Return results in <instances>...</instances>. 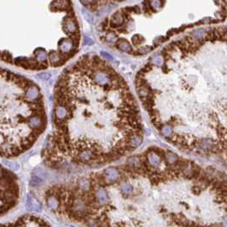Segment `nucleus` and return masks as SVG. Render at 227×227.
<instances>
[{
  "instance_id": "obj_1",
  "label": "nucleus",
  "mask_w": 227,
  "mask_h": 227,
  "mask_svg": "<svg viewBox=\"0 0 227 227\" xmlns=\"http://www.w3.org/2000/svg\"><path fill=\"white\" fill-rule=\"evenodd\" d=\"M171 75L168 140L186 151L215 154L227 146V26L198 28L161 50Z\"/></svg>"
},
{
  "instance_id": "obj_2",
  "label": "nucleus",
  "mask_w": 227,
  "mask_h": 227,
  "mask_svg": "<svg viewBox=\"0 0 227 227\" xmlns=\"http://www.w3.org/2000/svg\"><path fill=\"white\" fill-rule=\"evenodd\" d=\"M62 30L63 32L68 34H73L74 32L79 31V25L75 19H70L66 16L62 21Z\"/></svg>"
},
{
  "instance_id": "obj_3",
  "label": "nucleus",
  "mask_w": 227,
  "mask_h": 227,
  "mask_svg": "<svg viewBox=\"0 0 227 227\" xmlns=\"http://www.w3.org/2000/svg\"><path fill=\"white\" fill-rule=\"evenodd\" d=\"M103 179L105 184H111L120 179V173L114 167H109L103 173Z\"/></svg>"
},
{
  "instance_id": "obj_4",
  "label": "nucleus",
  "mask_w": 227,
  "mask_h": 227,
  "mask_svg": "<svg viewBox=\"0 0 227 227\" xmlns=\"http://www.w3.org/2000/svg\"><path fill=\"white\" fill-rule=\"evenodd\" d=\"M26 206V209L30 212H40L42 209L39 203L30 194L27 195Z\"/></svg>"
},
{
  "instance_id": "obj_5",
  "label": "nucleus",
  "mask_w": 227,
  "mask_h": 227,
  "mask_svg": "<svg viewBox=\"0 0 227 227\" xmlns=\"http://www.w3.org/2000/svg\"><path fill=\"white\" fill-rule=\"evenodd\" d=\"M95 201L100 205H105L109 201V196L103 188H98L94 194Z\"/></svg>"
},
{
  "instance_id": "obj_6",
  "label": "nucleus",
  "mask_w": 227,
  "mask_h": 227,
  "mask_svg": "<svg viewBox=\"0 0 227 227\" xmlns=\"http://www.w3.org/2000/svg\"><path fill=\"white\" fill-rule=\"evenodd\" d=\"M58 47L60 53H69L73 50V41L69 38H62L58 42Z\"/></svg>"
},
{
  "instance_id": "obj_7",
  "label": "nucleus",
  "mask_w": 227,
  "mask_h": 227,
  "mask_svg": "<svg viewBox=\"0 0 227 227\" xmlns=\"http://www.w3.org/2000/svg\"><path fill=\"white\" fill-rule=\"evenodd\" d=\"M124 20H125V18L123 17L122 14L120 11H117L116 13H114L112 15V17L109 21V26L111 28L119 27L124 23Z\"/></svg>"
},
{
  "instance_id": "obj_8",
  "label": "nucleus",
  "mask_w": 227,
  "mask_h": 227,
  "mask_svg": "<svg viewBox=\"0 0 227 227\" xmlns=\"http://www.w3.org/2000/svg\"><path fill=\"white\" fill-rule=\"evenodd\" d=\"M49 60L53 67H60L65 63V62L62 59L61 54L57 53L56 51H50V54L48 55Z\"/></svg>"
},
{
  "instance_id": "obj_9",
  "label": "nucleus",
  "mask_w": 227,
  "mask_h": 227,
  "mask_svg": "<svg viewBox=\"0 0 227 227\" xmlns=\"http://www.w3.org/2000/svg\"><path fill=\"white\" fill-rule=\"evenodd\" d=\"M40 93H39V90H38V87L36 86V85H32V87L28 88L26 91V99L29 101V102H34L35 100H37L39 97H40Z\"/></svg>"
},
{
  "instance_id": "obj_10",
  "label": "nucleus",
  "mask_w": 227,
  "mask_h": 227,
  "mask_svg": "<svg viewBox=\"0 0 227 227\" xmlns=\"http://www.w3.org/2000/svg\"><path fill=\"white\" fill-rule=\"evenodd\" d=\"M93 80H95V82L97 84H98L100 85H103V86L105 85H107V84L111 83L110 79L108 77V74L105 73H103V72H101V71L96 72Z\"/></svg>"
},
{
  "instance_id": "obj_11",
  "label": "nucleus",
  "mask_w": 227,
  "mask_h": 227,
  "mask_svg": "<svg viewBox=\"0 0 227 227\" xmlns=\"http://www.w3.org/2000/svg\"><path fill=\"white\" fill-rule=\"evenodd\" d=\"M54 114L56 117L61 120H65L66 119H68V111L65 107L60 105H55Z\"/></svg>"
},
{
  "instance_id": "obj_12",
  "label": "nucleus",
  "mask_w": 227,
  "mask_h": 227,
  "mask_svg": "<svg viewBox=\"0 0 227 227\" xmlns=\"http://www.w3.org/2000/svg\"><path fill=\"white\" fill-rule=\"evenodd\" d=\"M115 45L119 50L124 52H127V53L132 52V47L131 46L129 42L126 39H118L117 42L115 43Z\"/></svg>"
},
{
  "instance_id": "obj_13",
  "label": "nucleus",
  "mask_w": 227,
  "mask_h": 227,
  "mask_svg": "<svg viewBox=\"0 0 227 227\" xmlns=\"http://www.w3.org/2000/svg\"><path fill=\"white\" fill-rule=\"evenodd\" d=\"M46 204H47V207H48L50 210L55 211V210H56V209L59 208L60 201H59L58 198L56 197L55 196H50V197L47 198Z\"/></svg>"
},
{
  "instance_id": "obj_14",
  "label": "nucleus",
  "mask_w": 227,
  "mask_h": 227,
  "mask_svg": "<svg viewBox=\"0 0 227 227\" xmlns=\"http://www.w3.org/2000/svg\"><path fill=\"white\" fill-rule=\"evenodd\" d=\"M27 123H28L29 126L31 128H32V130L39 128L42 126V124H43L41 119L38 116H31L27 120Z\"/></svg>"
},
{
  "instance_id": "obj_15",
  "label": "nucleus",
  "mask_w": 227,
  "mask_h": 227,
  "mask_svg": "<svg viewBox=\"0 0 227 227\" xmlns=\"http://www.w3.org/2000/svg\"><path fill=\"white\" fill-rule=\"evenodd\" d=\"M142 142H143V136L134 134L133 136L131 137L129 140V146L133 149H136L142 144Z\"/></svg>"
},
{
  "instance_id": "obj_16",
  "label": "nucleus",
  "mask_w": 227,
  "mask_h": 227,
  "mask_svg": "<svg viewBox=\"0 0 227 227\" xmlns=\"http://www.w3.org/2000/svg\"><path fill=\"white\" fill-rule=\"evenodd\" d=\"M33 54L35 55L36 59H37V61L38 62L47 61V54H46V51H45L44 49H43V48H37L33 51Z\"/></svg>"
},
{
  "instance_id": "obj_17",
  "label": "nucleus",
  "mask_w": 227,
  "mask_h": 227,
  "mask_svg": "<svg viewBox=\"0 0 227 227\" xmlns=\"http://www.w3.org/2000/svg\"><path fill=\"white\" fill-rule=\"evenodd\" d=\"M14 63H15L16 66L21 67V68H25V69H30L29 61H28V58H26V57H23V56L17 57V58L15 59Z\"/></svg>"
},
{
  "instance_id": "obj_18",
  "label": "nucleus",
  "mask_w": 227,
  "mask_h": 227,
  "mask_svg": "<svg viewBox=\"0 0 227 227\" xmlns=\"http://www.w3.org/2000/svg\"><path fill=\"white\" fill-rule=\"evenodd\" d=\"M149 4L152 12H156L158 9H161L165 4L163 1H149Z\"/></svg>"
},
{
  "instance_id": "obj_19",
  "label": "nucleus",
  "mask_w": 227,
  "mask_h": 227,
  "mask_svg": "<svg viewBox=\"0 0 227 227\" xmlns=\"http://www.w3.org/2000/svg\"><path fill=\"white\" fill-rule=\"evenodd\" d=\"M120 191L124 196H130L133 192V187L128 183H125L120 186Z\"/></svg>"
},
{
  "instance_id": "obj_20",
  "label": "nucleus",
  "mask_w": 227,
  "mask_h": 227,
  "mask_svg": "<svg viewBox=\"0 0 227 227\" xmlns=\"http://www.w3.org/2000/svg\"><path fill=\"white\" fill-rule=\"evenodd\" d=\"M43 182H44V179H42L39 176L33 173L32 178H31V180H30V185L32 186L36 187V186H39L40 185H42Z\"/></svg>"
},
{
  "instance_id": "obj_21",
  "label": "nucleus",
  "mask_w": 227,
  "mask_h": 227,
  "mask_svg": "<svg viewBox=\"0 0 227 227\" xmlns=\"http://www.w3.org/2000/svg\"><path fill=\"white\" fill-rule=\"evenodd\" d=\"M154 47L152 46H144V47H140L139 49H138L135 52L136 55H144L147 54L149 52H150L151 50H153Z\"/></svg>"
},
{
  "instance_id": "obj_22",
  "label": "nucleus",
  "mask_w": 227,
  "mask_h": 227,
  "mask_svg": "<svg viewBox=\"0 0 227 227\" xmlns=\"http://www.w3.org/2000/svg\"><path fill=\"white\" fill-rule=\"evenodd\" d=\"M132 41L134 45H138V44H142L144 41V38L142 35H140V34H136V35L132 36Z\"/></svg>"
},
{
  "instance_id": "obj_23",
  "label": "nucleus",
  "mask_w": 227,
  "mask_h": 227,
  "mask_svg": "<svg viewBox=\"0 0 227 227\" xmlns=\"http://www.w3.org/2000/svg\"><path fill=\"white\" fill-rule=\"evenodd\" d=\"M2 60H3L6 62H9V63H13V58H12V55L8 52V51H3L2 52V56H1Z\"/></svg>"
},
{
  "instance_id": "obj_24",
  "label": "nucleus",
  "mask_w": 227,
  "mask_h": 227,
  "mask_svg": "<svg viewBox=\"0 0 227 227\" xmlns=\"http://www.w3.org/2000/svg\"><path fill=\"white\" fill-rule=\"evenodd\" d=\"M117 35L114 32H109L108 33L106 36H105V39L107 40L108 43H110V44H113V43H116L117 42Z\"/></svg>"
},
{
  "instance_id": "obj_25",
  "label": "nucleus",
  "mask_w": 227,
  "mask_h": 227,
  "mask_svg": "<svg viewBox=\"0 0 227 227\" xmlns=\"http://www.w3.org/2000/svg\"><path fill=\"white\" fill-rule=\"evenodd\" d=\"M152 63L156 65V66H161L163 64V58L161 55L155 56L152 58Z\"/></svg>"
},
{
  "instance_id": "obj_26",
  "label": "nucleus",
  "mask_w": 227,
  "mask_h": 227,
  "mask_svg": "<svg viewBox=\"0 0 227 227\" xmlns=\"http://www.w3.org/2000/svg\"><path fill=\"white\" fill-rule=\"evenodd\" d=\"M36 77L43 81H49L51 78V74L50 73H38Z\"/></svg>"
},
{
  "instance_id": "obj_27",
  "label": "nucleus",
  "mask_w": 227,
  "mask_h": 227,
  "mask_svg": "<svg viewBox=\"0 0 227 227\" xmlns=\"http://www.w3.org/2000/svg\"><path fill=\"white\" fill-rule=\"evenodd\" d=\"M79 187L82 191H88L90 187V184L86 179H81L79 181Z\"/></svg>"
},
{
  "instance_id": "obj_28",
  "label": "nucleus",
  "mask_w": 227,
  "mask_h": 227,
  "mask_svg": "<svg viewBox=\"0 0 227 227\" xmlns=\"http://www.w3.org/2000/svg\"><path fill=\"white\" fill-rule=\"evenodd\" d=\"M82 12H83V15H84L85 18L87 20V21H89L90 23H91L92 21H93V16H92V15H91L89 11H87L85 9H82Z\"/></svg>"
},
{
  "instance_id": "obj_29",
  "label": "nucleus",
  "mask_w": 227,
  "mask_h": 227,
  "mask_svg": "<svg viewBox=\"0 0 227 227\" xmlns=\"http://www.w3.org/2000/svg\"><path fill=\"white\" fill-rule=\"evenodd\" d=\"M8 167H9L11 170H17L19 168V165L15 162H10V161H5L4 163Z\"/></svg>"
},
{
  "instance_id": "obj_30",
  "label": "nucleus",
  "mask_w": 227,
  "mask_h": 227,
  "mask_svg": "<svg viewBox=\"0 0 227 227\" xmlns=\"http://www.w3.org/2000/svg\"><path fill=\"white\" fill-rule=\"evenodd\" d=\"M101 56L108 61H114V57L106 51H101Z\"/></svg>"
},
{
  "instance_id": "obj_31",
  "label": "nucleus",
  "mask_w": 227,
  "mask_h": 227,
  "mask_svg": "<svg viewBox=\"0 0 227 227\" xmlns=\"http://www.w3.org/2000/svg\"><path fill=\"white\" fill-rule=\"evenodd\" d=\"M93 44H94V42H93V40L91 38H89L87 36L84 37V43H83L84 45H91Z\"/></svg>"
},
{
  "instance_id": "obj_32",
  "label": "nucleus",
  "mask_w": 227,
  "mask_h": 227,
  "mask_svg": "<svg viewBox=\"0 0 227 227\" xmlns=\"http://www.w3.org/2000/svg\"><path fill=\"white\" fill-rule=\"evenodd\" d=\"M48 68V62H47V61L38 62V70H40V69H45V68Z\"/></svg>"
},
{
  "instance_id": "obj_33",
  "label": "nucleus",
  "mask_w": 227,
  "mask_h": 227,
  "mask_svg": "<svg viewBox=\"0 0 227 227\" xmlns=\"http://www.w3.org/2000/svg\"><path fill=\"white\" fill-rule=\"evenodd\" d=\"M222 224H223L224 227H227V217H226V218L223 220V222H222Z\"/></svg>"
},
{
  "instance_id": "obj_34",
  "label": "nucleus",
  "mask_w": 227,
  "mask_h": 227,
  "mask_svg": "<svg viewBox=\"0 0 227 227\" xmlns=\"http://www.w3.org/2000/svg\"><path fill=\"white\" fill-rule=\"evenodd\" d=\"M72 227H73V226H72Z\"/></svg>"
}]
</instances>
